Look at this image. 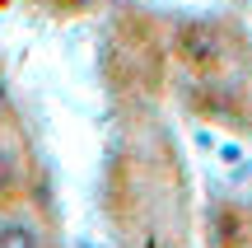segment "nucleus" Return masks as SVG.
<instances>
[{"instance_id": "nucleus-1", "label": "nucleus", "mask_w": 252, "mask_h": 248, "mask_svg": "<svg viewBox=\"0 0 252 248\" xmlns=\"http://www.w3.org/2000/svg\"><path fill=\"white\" fill-rule=\"evenodd\" d=\"M0 103H5V94H0Z\"/></svg>"}]
</instances>
